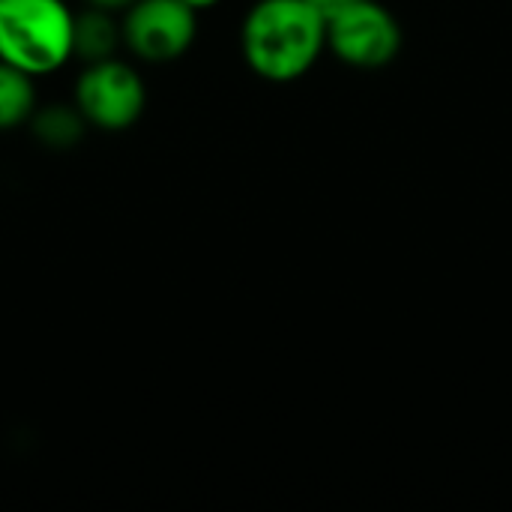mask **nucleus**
<instances>
[{"mask_svg": "<svg viewBox=\"0 0 512 512\" xmlns=\"http://www.w3.org/2000/svg\"><path fill=\"white\" fill-rule=\"evenodd\" d=\"M27 126H30L33 138L48 150H69L90 129L72 99L69 102H45V105L39 102Z\"/></svg>", "mask_w": 512, "mask_h": 512, "instance_id": "0eeeda50", "label": "nucleus"}, {"mask_svg": "<svg viewBox=\"0 0 512 512\" xmlns=\"http://www.w3.org/2000/svg\"><path fill=\"white\" fill-rule=\"evenodd\" d=\"M132 3L135 0H81V6H96V9H105V12H114V15H120Z\"/></svg>", "mask_w": 512, "mask_h": 512, "instance_id": "9d476101", "label": "nucleus"}, {"mask_svg": "<svg viewBox=\"0 0 512 512\" xmlns=\"http://www.w3.org/2000/svg\"><path fill=\"white\" fill-rule=\"evenodd\" d=\"M324 51L327 21L309 0H255L243 15L240 54L264 81H300Z\"/></svg>", "mask_w": 512, "mask_h": 512, "instance_id": "f257e3e1", "label": "nucleus"}, {"mask_svg": "<svg viewBox=\"0 0 512 512\" xmlns=\"http://www.w3.org/2000/svg\"><path fill=\"white\" fill-rule=\"evenodd\" d=\"M72 102L90 129L126 132L144 117L147 84L138 66L117 54L96 63H81L72 84Z\"/></svg>", "mask_w": 512, "mask_h": 512, "instance_id": "7ed1b4c3", "label": "nucleus"}, {"mask_svg": "<svg viewBox=\"0 0 512 512\" xmlns=\"http://www.w3.org/2000/svg\"><path fill=\"white\" fill-rule=\"evenodd\" d=\"M327 51L354 69H381L402 51V27L378 0H360L327 21Z\"/></svg>", "mask_w": 512, "mask_h": 512, "instance_id": "39448f33", "label": "nucleus"}, {"mask_svg": "<svg viewBox=\"0 0 512 512\" xmlns=\"http://www.w3.org/2000/svg\"><path fill=\"white\" fill-rule=\"evenodd\" d=\"M123 48L120 36V15L81 6L75 9V33H72V60L78 63H96L105 57H117Z\"/></svg>", "mask_w": 512, "mask_h": 512, "instance_id": "423d86ee", "label": "nucleus"}, {"mask_svg": "<svg viewBox=\"0 0 512 512\" xmlns=\"http://www.w3.org/2000/svg\"><path fill=\"white\" fill-rule=\"evenodd\" d=\"M36 105H39L36 78L0 60V132L27 126Z\"/></svg>", "mask_w": 512, "mask_h": 512, "instance_id": "6e6552de", "label": "nucleus"}, {"mask_svg": "<svg viewBox=\"0 0 512 512\" xmlns=\"http://www.w3.org/2000/svg\"><path fill=\"white\" fill-rule=\"evenodd\" d=\"M72 33L69 0H0V60L33 78L72 63Z\"/></svg>", "mask_w": 512, "mask_h": 512, "instance_id": "f03ea898", "label": "nucleus"}, {"mask_svg": "<svg viewBox=\"0 0 512 512\" xmlns=\"http://www.w3.org/2000/svg\"><path fill=\"white\" fill-rule=\"evenodd\" d=\"M183 3H186V6H192V9H195L198 15H204V12L216 9V6H219L222 0H183Z\"/></svg>", "mask_w": 512, "mask_h": 512, "instance_id": "9b49d317", "label": "nucleus"}, {"mask_svg": "<svg viewBox=\"0 0 512 512\" xmlns=\"http://www.w3.org/2000/svg\"><path fill=\"white\" fill-rule=\"evenodd\" d=\"M321 15H324V21H330L333 15H339L342 9H348V6H354V3H360V0H309Z\"/></svg>", "mask_w": 512, "mask_h": 512, "instance_id": "1a4fd4ad", "label": "nucleus"}, {"mask_svg": "<svg viewBox=\"0 0 512 512\" xmlns=\"http://www.w3.org/2000/svg\"><path fill=\"white\" fill-rule=\"evenodd\" d=\"M198 18L183 0H135L120 12L123 51L147 66L174 63L195 45Z\"/></svg>", "mask_w": 512, "mask_h": 512, "instance_id": "20e7f679", "label": "nucleus"}]
</instances>
